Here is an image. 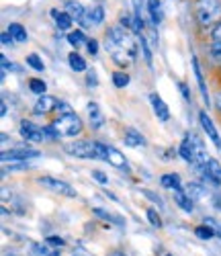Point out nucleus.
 <instances>
[{
	"mask_svg": "<svg viewBox=\"0 0 221 256\" xmlns=\"http://www.w3.org/2000/svg\"><path fill=\"white\" fill-rule=\"evenodd\" d=\"M138 44L140 41L136 39V35L121 25L110 27L104 37V48L110 54V58H113V62L119 64V66H129L136 60Z\"/></svg>",
	"mask_w": 221,
	"mask_h": 256,
	"instance_id": "1",
	"label": "nucleus"
},
{
	"mask_svg": "<svg viewBox=\"0 0 221 256\" xmlns=\"http://www.w3.org/2000/svg\"><path fill=\"white\" fill-rule=\"evenodd\" d=\"M196 18L201 27H217L221 23V0H198Z\"/></svg>",
	"mask_w": 221,
	"mask_h": 256,
	"instance_id": "2",
	"label": "nucleus"
},
{
	"mask_svg": "<svg viewBox=\"0 0 221 256\" xmlns=\"http://www.w3.org/2000/svg\"><path fill=\"white\" fill-rule=\"evenodd\" d=\"M64 150L74 158H82V160H100L98 156V146L96 142L90 140H80V142H70L64 146Z\"/></svg>",
	"mask_w": 221,
	"mask_h": 256,
	"instance_id": "3",
	"label": "nucleus"
},
{
	"mask_svg": "<svg viewBox=\"0 0 221 256\" xmlns=\"http://www.w3.org/2000/svg\"><path fill=\"white\" fill-rule=\"evenodd\" d=\"M54 130L58 132L60 138H74L82 132V121L78 115L70 113V115H62L60 119H56L54 123Z\"/></svg>",
	"mask_w": 221,
	"mask_h": 256,
	"instance_id": "4",
	"label": "nucleus"
},
{
	"mask_svg": "<svg viewBox=\"0 0 221 256\" xmlns=\"http://www.w3.org/2000/svg\"><path fill=\"white\" fill-rule=\"evenodd\" d=\"M96 146H98V156H100V160H106L108 164H113V166H117V168H125V166H127L125 156H123L119 150H115L113 146H106V144H100V142H96Z\"/></svg>",
	"mask_w": 221,
	"mask_h": 256,
	"instance_id": "5",
	"label": "nucleus"
},
{
	"mask_svg": "<svg viewBox=\"0 0 221 256\" xmlns=\"http://www.w3.org/2000/svg\"><path fill=\"white\" fill-rule=\"evenodd\" d=\"M39 184L43 186H48L50 190H54V193H60V195H66V197H76V190L68 184V182H64V180H58V178H52V176H41L37 180Z\"/></svg>",
	"mask_w": 221,
	"mask_h": 256,
	"instance_id": "6",
	"label": "nucleus"
},
{
	"mask_svg": "<svg viewBox=\"0 0 221 256\" xmlns=\"http://www.w3.org/2000/svg\"><path fill=\"white\" fill-rule=\"evenodd\" d=\"M41 152L39 150H31V148H14V150H4L2 152V162H23L29 158H39Z\"/></svg>",
	"mask_w": 221,
	"mask_h": 256,
	"instance_id": "7",
	"label": "nucleus"
},
{
	"mask_svg": "<svg viewBox=\"0 0 221 256\" xmlns=\"http://www.w3.org/2000/svg\"><path fill=\"white\" fill-rule=\"evenodd\" d=\"M20 136H23V140L35 142V144L46 142V134H43V130H41L39 125L31 123V121H23V123H20Z\"/></svg>",
	"mask_w": 221,
	"mask_h": 256,
	"instance_id": "8",
	"label": "nucleus"
},
{
	"mask_svg": "<svg viewBox=\"0 0 221 256\" xmlns=\"http://www.w3.org/2000/svg\"><path fill=\"white\" fill-rule=\"evenodd\" d=\"M198 121H201V125H203V130H205V134L209 136V140L217 146V150H221V138H219V134H217V130H215V125H213V121H211V117L203 111V113H198Z\"/></svg>",
	"mask_w": 221,
	"mask_h": 256,
	"instance_id": "9",
	"label": "nucleus"
},
{
	"mask_svg": "<svg viewBox=\"0 0 221 256\" xmlns=\"http://www.w3.org/2000/svg\"><path fill=\"white\" fill-rule=\"evenodd\" d=\"M203 172V176L209 180V182H213V184H219L221 182V166H219V162L217 160H209L207 162V166L201 170Z\"/></svg>",
	"mask_w": 221,
	"mask_h": 256,
	"instance_id": "10",
	"label": "nucleus"
},
{
	"mask_svg": "<svg viewBox=\"0 0 221 256\" xmlns=\"http://www.w3.org/2000/svg\"><path fill=\"white\" fill-rule=\"evenodd\" d=\"M150 100H152V106H154V113H156V117H158L160 121H168V119H170V111H168L166 102H164L156 92L150 94Z\"/></svg>",
	"mask_w": 221,
	"mask_h": 256,
	"instance_id": "11",
	"label": "nucleus"
},
{
	"mask_svg": "<svg viewBox=\"0 0 221 256\" xmlns=\"http://www.w3.org/2000/svg\"><path fill=\"white\" fill-rule=\"evenodd\" d=\"M58 109V100L54 98V96H50V94H43V96H39V100L35 102V113L37 115H43V113H50V111H56Z\"/></svg>",
	"mask_w": 221,
	"mask_h": 256,
	"instance_id": "12",
	"label": "nucleus"
},
{
	"mask_svg": "<svg viewBox=\"0 0 221 256\" xmlns=\"http://www.w3.org/2000/svg\"><path fill=\"white\" fill-rule=\"evenodd\" d=\"M66 12H68L72 16V20H78L80 25H84V18H86V10L80 2H76V0H70L68 4H66Z\"/></svg>",
	"mask_w": 221,
	"mask_h": 256,
	"instance_id": "13",
	"label": "nucleus"
},
{
	"mask_svg": "<svg viewBox=\"0 0 221 256\" xmlns=\"http://www.w3.org/2000/svg\"><path fill=\"white\" fill-rule=\"evenodd\" d=\"M174 201H176V205H178L182 211H186V213H190L194 207H192V199L188 197V193L184 188H176L174 190Z\"/></svg>",
	"mask_w": 221,
	"mask_h": 256,
	"instance_id": "14",
	"label": "nucleus"
},
{
	"mask_svg": "<svg viewBox=\"0 0 221 256\" xmlns=\"http://www.w3.org/2000/svg\"><path fill=\"white\" fill-rule=\"evenodd\" d=\"M88 117H90L92 130H100V127L104 125V117H102V113H100L96 102H88Z\"/></svg>",
	"mask_w": 221,
	"mask_h": 256,
	"instance_id": "15",
	"label": "nucleus"
},
{
	"mask_svg": "<svg viewBox=\"0 0 221 256\" xmlns=\"http://www.w3.org/2000/svg\"><path fill=\"white\" fill-rule=\"evenodd\" d=\"M123 142H125V146H129V148H144V146H146L144 136L138 134L136 130H127V132L123 134Z\"/></svg>",
	"mask_w": 221,
	"mask_h": 256,
	"instance_id": "16",
	"label": "nucleus"
},
{
	"mask_svg": "<svg viewBox=\"0 0 221 256\" xmlns=\"http://www.w3.org/2000/svg\"><path fill=\"white\" fill-rule=\"evenodd\" d=\"M104 20V10L102 6H92L90 10H86V18H84V25H100Z\"/></svg>",
	"mask_w": 221,
	"mask_h": 256,
	"instance_id": "17",
	"label": "nucleus"
},
{
	"mask_svg": "<svg viewBox=\"0 0 221 256\" xmlns=\"http://www.w3.org/2000/svg\"><path fill=\"white\" fill-rule=\"evenodd\" d=\"M192 70H194V76H196V82H198V88H201L203 100L209 104V90H207V84H205V78H203V72H201V66H198L196 58H192Z\"/></svg>",
	"mask_w": 221,
	"mask_h": 256,
	"instance_id": "18",
	"label": "nucleus"
},
{
	"mask_svg": "<svg viewBox=\"0 0 221 256\" xmlns=\"http://www.w3.org/2000/svg\"><path fill=\"white\" fill-rule=\"evenodd\" d=\"M162 4L160 0H148V12H150V18H152V25L158 27L160 20H162Z\"/></svg>",
	"mask_w": 221,
	"mask_h": 256,
	"instance_id": "19",
	"label": "nucleus"
},
{
	"mask_svg": "<svg viewBox=\"0 0 221 256\" xmlns=\"http://www.w3.org/2000/svg\"><path fill=\"white\" fill-rule=\"evenodd\" d=\"M186 193L190 199H205L207 197V188L201 182H188L186 184Z\"/></svg>",
	"mask_w": 221,
	"mask_h": 256,
	"instance_id": "20",
	"label": "nucleus"
},
{
	"mask_svg": "<svg viewBox=\"0 0 221 256\" xmlns=\"http://www.w3.org/2000/svg\"><path fill=\"white\" fill-rule=\"evenodd\" d=\"M8 33L12 35L14 44H23V41H27V31L23 29V25H18V23H10L8 25Z\"/></svg>",
	"mask_w": 221,
	"mask_h": 256,
	"instance_id": "21",
	"label": "nucleus"
},
{
	"mask_svg": "<svg viewBox=\"0 0 221 256\" xmlns=\"http://www.w3.org/2000/svg\"><path fill=\"white\" fill-rule=\"evenodd\" d=\"M178 152H180V156L188 162V164H194V152H192V146H190V142L184 138L182 140V144H180V148H178Z\"/></svg>",
	"mask_w": 221,
	"mask_h": 256,
	"instance_id": "22",
	"label": "nucleus"
},
{
	"mask_svg": "<svg viewBox=\"0 0 221 256\" xmlns=\"http://www.w3.org/2000/svg\"><path fill=\"white\" fill-rule=\"evenodd\" d=\"M160 182H162V186H168V188H172V190H176V188H182V184H180V176H178V174H174V172L164 174Z\"/></svg>",
	"mask_w": 221,
	"mask_h": 256,
	"instance_id": "23",
	"label": "nucleus"
},
{
	"mask_svg": "<svg viewBox=\"0 0 221 256\" xmlns=\"http://www.w3.org/2000/svg\"><path fill=\"white\" fill-rule=\"evenodd\" d=\"M68 62H70V68H72L74 72H84V70H86V62H84L82 56H78V54H70V56H68Z\"/></svg>",
	"mask_w": 221,
	"mask_h": 256,
	"instance_id": "24",
	"label": "nucleus"
},
{
	"mask_svg": "<svg viewBox=\"0 0 221 256\" xmlns=\"http://www.w3.org/2000/svg\"><path fill=\"white\" fill-rule=\"evenodd\" d=\"M56 23H58V29L60 31H68L70 27H72V23H74V20H72V16L68 14V12H60L58 14V18H56Z\"/></svg>",
	"mask_w": 221,
	"mask_h": 256,
	"instance_id": "25",
	"label": "nucleus"
},
{
	"mask_svg": "<svg viewBox=\"0 0 221 256\" xmlns=\"http://www.w3.org/2000/svg\"><path fill=\"white\" fill-rule=\"evenodd\" d=\"M68 41H70V44H72L74 48H80V46L88 44V39H86L84 31H72V33L68 35Z\"/></svg>",
	"mask_w": 221,
	"mask_h": 256,
	"instance_id": "26",
	"label": "nucleus"
},
{
	"mask_svg": "<svg viewBox=\"0 0 221 256\" xmlns=\"http://www.w3.org/2000/svg\"><path fill=\"white\" fill-rule=\"evenodd\" d=\"M194 234H196V238L198 240H211L213 236H215V232H213V228L211 226H198L196 230H194Z\"/></svg>",
	"mask_w": 221,
	"mask_h": 256,
	"instance_id": "27",
	"label": "nucleus"
},
{
	"mask_svg": "<svg viewBox=\"0 0 221 256\" xmlns=\"http://www.w3.org/2000/svg\"><path fill=\"white\" fill-rule=\"evenodd\" d=\"M29 88H31V92H37V94H46V90H48V86H46V82L43 80H39V78H33V80H29Z\"/></svg>",
	"mask_w": 221,
	"mask_h": 256,
	"instance_id": "28",
	"label": "nucleus"
},
{
	"mask_svg": "<svg viewBox=\"0 0 221 256\" xmlns=\"http://www.w3.org/2000/svg\"><path fill=\"white\" fill-rule=\"evenodd\" d=\"M113 84H115L117 88H125L127 84H129V76L125 72H115L113 74Z\"/></svg>",
	"mask_w": 221,
	"mask_h": 256,
	"instance_id": "29",
	"label": "nucleus"
},
{
	"mask_svg": "<svg viewBox=\"0 0 221 256\" xmlns=\"http://www.w3.org/2000/svg\"><path fill=\"white\" fill-rule=\"evenodd\" d=\"M37 254H41V256H60V252L56 250V248H50V244L46 242V244H41V246H35L33 248Z\"/></svg>",
	"mask_w": 221,
	"mask_h": 256,
	"instance_id": "30",
	"label": "nucleus"
},
{
	"mask_svg": "<svg viewBox=\"0 0 221 256\" xmlns=\"http://www.w3.org/2000/svg\"><path fill=\"white\" fill-rule=\"evenodd\" d=\"M27 64L33 68V70H37V72H43V62L39 60V56L37 54H29L27 56Z\"/></svg>",
	"mask_w": 221,
	"mask_h": 256,
	"instance_id": "31",
	"label": "nucleus"
},
{
	"mask_svg": "<svg viewBox=\"0 0 221 256\" xmlns=\"http://www.w3.org/2000/svg\"><path fill=\"white\" fill-rule=\"evenodd\" d=\"M148 220H150V224L154 226V228H162V220H160V216H158V211L156 209H148Z\"/></svg>",
	"mask_w": 221,
	"mask_h": 256,
	"instance_id": "32",
	"label": "nucleus"
},
{
	"mask_svg": "<svg viewBox=\"0 0 221 256\" xmlns=\"http://www.w3.org/2000/svg\"><path fill=\"white\" fill-rule=\"evenodd\" d=\"M94 216H98V218H102V220H106V222H117L119 226H123V220H119V218H113L110 213H106V211H102V209H94Z\"/></svg>",
	"mask_w": 221,
	"mask_h": 256,
	"instance_id": "33",
	"label": "nucleus"
},
{
	"mask_svg": "<svg viewBox=\"0 0 221 256\" xmlns=\"http://www.w3.org/2000/svg\"><path fill=\"white\" fill-rule=\"evenodd\" d=\"M140 48H142V52H144V58H146V62H148V66H152V52H150L148 41H146L144 37H140Z\"/></svg>",
	"mask_w": 221,
	"mask_h": 256,
	"instance_id": "34",
	"label": "nucleus"
},
{
	"mask_svg": "<svg viewBox=\"0 0 221 256\" xmlns=\"http://www.w3.org/2000/svg\"><path fill=\"white\" fill-rule=\"evenodd\" d=\"M211 58L221 64V41H213V46H211Z\"/></svg>",
	"mask_w": 221,
	"mask_h": 256,
	"instance_id": "35",
	"label": "nucleus"
},
{
	"mask_svg": "<svg viewBox=\"0 0 221 256\" xmlns=\"http://www.w3.org/2000/svg\"><path fill=\"white\" fill-rule=\"evenodd\" d=\"M144 195L150 199V201H154V203H156V205H164V201H162V197L160 195H156V193H152V190H148V188H144Z\"/></svg>",
	"mask_w": 221,
	"mask_h": 256,
	"instance_id": "36",
	"label": "nucleus"
},
{
	"mask_svg": "<svg viewBox=\"0 0 221 256\" xmlns=\"http://www.w3.org/2000/svg\"><path fill=\"white\" fill-rule=\"evenodd\" d=\"M56 111H58V113H62V115H70V113H72L68 102H58V109H56Z\"/></svg>",
	"mask_w": 221,
	"mask_h": 256,
	"instance_id": "37",
	"label": "nucleus"
},
{
	"mask_svg": "<svg viewBox=\"0 0 221 256\" xmlns=\"http://www.w3.org/2000/svg\"><path fill=\"white\" fill-rule=\"evenodd\" d=\"M46 242H48V244H50V246H60V248H62V246H64V244H66V242H64V240H62V238H60V236H50V238H48V240H46Z\"/></svg>",
	"mask_w": 221,
	"mask_h": 256,
	"instance_id": "38",
	"label": "nucleus"
},
{
	"mask_svg": "<svg viewBox=\"0 0 221 256\" xmlns=\"http://www.w3.org/2000/svg\"><path fill=\"white\" fill-rule=\"evenodd\" d=\"M92 178H94V180H98L100 184H106V182H108V178L100 172V170H94V172H92Z\"/></svg>",
	"mask_w": 221,
	"mask_h": 256,
	"instance_id": "39",
	"label": "nucleus"
},
{
	"mask_svg": "<svg viewBox=\"0 0 221 256\" xmlns=\"http://www.w3.org/2000/svg\"><path fill=\"white\" fill-rule=\"evenodd\" d=\"M0 41H2V46H12V35L6 31V33H2V35H0Z\"/></svg>",
	"mask_w": 221,
	"mask_h": 256,
	"instance_id": "40",
	"label": "nucleus"
},
{
	"mask_svg": "<svg viewBox=\"0 0 221 256\" xmlns=\"http://www.w3.org/2000/svg\"><path fill=\"white\" fill-rule=\"evenodd\" d=\"M86 48H88V52H90L92 56L98 52V44H96V41L94 39H88V44H86Z\"/></svg>",
	"mask_w": 221,
	"mask_h": 256,
	"instance_id": "41",
	"label": "nucleus"
},
{
	"mask_svg": "<svg viewBox=\"0 0 221 256\" xmlns=\"http://www.w3.org/2000/svg\"><path fill=\"white\" fill-rule=\"evenodd\" d=\"M178 88H180V92H182V96L188 100L190 98V92H188V86H186V84L184 82H178Z\"/></svg>",
	"mask_w": 221,
	"mask_h": 256,
	"instance_id": "42",
	"label": "nucleus"
},
{
	"mask_svg": "<svg viewBox=\"0 0 221 256\" xmlns=\"http://www.w3.org/2000/svg\"><path fill=\"white\" fill-rule=\"evenodd\" d=\"M86 82H88V86H96V84H98V80H96L94 72H88V78H86Z\"/></svg>",
	"mask_w": 221,
	"mask_h": 256,
	"instance_id": "43",
	"label": "nucleus"
},
{
	"mask_svg": "<svg viewBox=\"0 0 221 256\" xmlns=\"http://www.w3.org/2000/svg\"><path fill=\"white\" fill-rule=\"evenodd\" d=\"M213 39H215V41H221V23L213 29Z\"/></svg>",
	"mask_w": 221,
	"mask_h": 256,
	"instance_id": "44",
	"label": "nucleus"
},
{
	"mask_svg": "<svg viewBox=\"0 0 221 256\" xmlns=\"http://www.w3.org/2000/svg\"><path fill=\"white\" fill-rule=\"evenodd\" d=\"M6 109H8V106H6V102L2 100V104H0V115H2V117L6 115Z\"/></svg>",
	"mask_w": 221,
	"mask_h": 256,
	"instance_id": "45",
	"label": "nucleus"
},
{
	"mask_svg": "<svg viewBox=\"0 0 221 256\" xmlns=\"http://www.w3.org/2000/svg\"><path fill=\"white\" fill-rule=\"evenodd\" d=\"M0 140H2V144H8V136H6V134L0 136Z\"/></svg>",
	"mask_w": 221,
	"mask_h": 256,
	"instance_id": "46",
	"label": "nucleus"
},
{
	"mask_svg": "<svg viewBox=\"0 0 221 256\" xmlns=\"http://www.w3.org/2000/svg\"><path fill=\"white\" fill-rule=\"evenodd\" d=\"M215 102H217V109L221 111V92H219V96H217V100H215Z\"/></svg>",
	"mask_w": 221,
	"mask_h": 256,
	"instance_id": "47",
	"label": "nucleus"
},
{
	"mask_svg": "<svg viewBox=\"0 0 221 256\" xmlns=\"http://www.w3.org/2000/svg\"><path fill=\"white\" fill-rule=\"evenodd\" d=\"M217 234H219V238H221V226H219V232H217Z\"/></svg>",
	"mask_w": 221,
	"mask_h": 256,
	"instance_id": "48",
	"label": "nucleus"
}]
</instances>
